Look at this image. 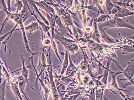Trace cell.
<instances>
[{"label":"cell","instance_id":"cell-2","mask_svg":"<svg viewBox=\"0 0 134 100\" xmlns=\"http://www.w3.org/2000/svg\"><path fill=\"white\" fill-rule=\"evenodd\" d=\"M1 69H2V67L0 65V85H1V81H2V78H1Z\"/></svg>","mask_w":134,"mask_h":100},{"label":"cell","instance_id":"cell-4","mask_svg":"<svg viewBox=\"0 0 134 100\" xmlns=\"http://www.w3.org/2000/svg\"><path fill=\"white\" fill-rule=\"evenodd\" d=\"M1 43L0 42V45H1ZM0 61H1V60H0Z\"/></svg>","mask_w":134,"mask_h":100},{"label":"cell","instance_id":"cell-1","mask_svg":"<svg viewBox=\"0 0 134 100\" xmlns=\"http://www.w3.org/2000/svg\"><path fill=\"white\" fill-rule=\"evenodd\" d=\"M6 80L0 85V100H5V98Z\"/></svg>","mask_w":134,"mask_h":100},{"label":"cell","instance_id":"cell-3","mask_svg":"<svg viewBox=\"0 0 134 100\" xmlns=\"http://www.w3.org/2000/svg\"><path fill=\"white\" fill-rule=\"evenodd\" d=\"M114 26H115V27H117V24H115Z\"/></svg>","mask_w":134,"mask_h":100}]
</instances>
